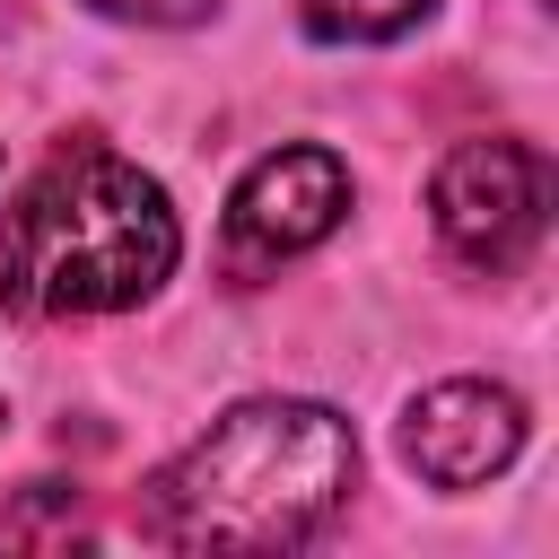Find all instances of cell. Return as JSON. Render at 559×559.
Listing matches in <instances>:
<instances>
[{"label":"cell","mask_w":559,"mask_h":559,"mask_svg":"<svg viewBox=\"0 0 559 559\" xmlns=\"http://www.w3.org/2000/svg\"><path fill=\"white\" fill-rule=\"evenodd\" d=\"M349 210V166L332 148H271L236 201H227V227H218V262L236 288L271 280L280 262H297L306 245H323Z\"/></svg>","instance_id":"4"},{"label":"cell","mask_w":559,"mask_h":559,"mask_svg":"<svg viewBox=\"0 0 559 559\" xmlns=\"http://www.w3.org/2000/svg\"><path fill=\"white\" fill-rule=\"evenodd\" d=\"M428 9L437 0H297L306 35H323V44H384V35L419 26Z\"/></svg>","instance_id":"6"},{"label":"cell","mask_w":559,"mask_h":559,"mask_svg":"<svg viewBox=\"0 0 559 559\" xmlns=\"http://www.w3.org/2000/svg\"><path fill=\"white\" fill-rule=\"evenodd\" d=\"M358 489V437L323 402H236L148 480V542L175 550H288Z\"/></svg>","instance_id":"2"},{"label":"cell","mask_w":559,"mask_h":559,"mask_svg":"<svg viewBox=\"0 0 559 559\" xmlns=\"http://www.w3.org/2000/svg\"><path fill=\"white\" fill-rule=\"evenodd\" d=\"M524 454V402L507 384H437L402 419V463L437 489H480Z\"/></svg>","instance_id":"5"},{"label":"cell","mask_w":559,"mask_h":559,"mask_svg":"<svg viewBox=\"0 0 559 559\" xmlns=\"http://www.w3.org/2000/svg\"><path fill=\"white\" fill-rule=\"evenodd\" d=\"M96 9H114V17H148V26H183V17H210L218 0H96Z\"/></svg>","instance_id":"7"},{"label":"cell","mask_w":559,"mask_h":559,"mask_svg":"<svg viewBox=\"0 0 559 559\" xmlns=\"http://www.w3.org/2000/svg\"><path fill=\"white\" fill-rule=\"evenodd\" d=\"M428 210H437V236L454 262L472 271H515L533 245H542V218H550V157L533 140H463L437 183H428Z\"/></svg>","instance_id":"3"},{"label":"cell","mask_w":559,"mask_h":559,"mask_svg":"<svg viewBox=\"0 0 559 559\" xmlns=\"http://www.w3.org/2000/svg\"><path fill=\"white\" fill-rule=\"evenodd\" d=\"M175 245L183 236L157 175H140L96 131H79L0 210V306L26 323L140 306L175 271Z\"/></svg>","instance_id":"1"}]
</instances>
